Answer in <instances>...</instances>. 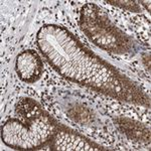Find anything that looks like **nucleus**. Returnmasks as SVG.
Instances as JSON below:
<instances>
[{
	"instance_id": "obj_1",
	"label": "nucleus",
	"mask_w": 151,
	"mask_h": 151,
	"mask_svg": "<svg viewBox=\"0 0 151 151\" xmlns=\"http://www.w3.org/2000/svg\"><path fill=\"white\" fill-rule=\"evenodd\" d=\"M17 73L24 81L33 82L40 78L41 73V63L37 55L31 52L21 53L17 58Z\"/></svg>"
}]
</instances>
